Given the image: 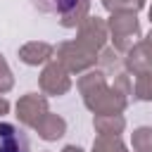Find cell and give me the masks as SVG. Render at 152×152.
Wrapping results in <instances>:
<instances>
[{"mask_svg":"<svg viewBox=\"0 0 152 152\" xmlns=\"http://www.w3.org/2000/svg\"><path fill=\"white\" fill-rule=\"evenodd\" d=\"M38 10H43V12H52V14H66V12H71L78 2H83V0H31Z\"/></svg>","mask_w":152,"mask_h":152,"instance_id":"2","label":"cell"},{"mask_svg":"<svg viewBox=\"0 0 152 152\" xmlns=\"http://www.w3.org/2000/svg\"><path fill=\"white\" fill-rule=\"evenodd\" d=\"M0 152H31L26 131L17 124L0 121Z\"/></svg>","mask_w":152,"mask_h":152,"instance_id":"1","label":"cell"}]
</instances>
